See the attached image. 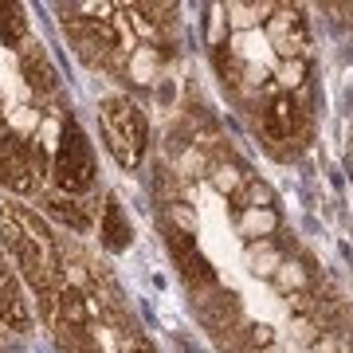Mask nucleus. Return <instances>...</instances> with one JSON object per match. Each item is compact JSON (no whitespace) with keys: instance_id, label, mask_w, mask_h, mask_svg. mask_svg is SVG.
Returning a JSON list of instances; mask_svg holds the SVG:
<instances>
[{"instance_id":"obj_1","label":"nucleus","mask_w":353,"mask_h":353,"mask_svg":"<svg viewBox=\"0 0 353 353\" xmlns=\"http://www.w3.org/2000/svg\"><path fill=\"white\" fill-rule=\"evenodd\" d=\"M0 240H4L8 255H12L20 279L36 290L43 303L63 287V259H59L55 236L32 208H24L16 201H0Z\"/></svg>"},{"instance_id":"obj_2","label":"nucleus","mask_w":353,"mask_h":353,"mask_svg":"<svg viewBox=\"0 0 353 353\" xmlns=\"http://www.w3.org/2000/svg\"><path fill=\"white\" fill-rule=\"evenodd\" d=\"M99 130H102V141H106L114 161L122 169H138L141 157H145V145H150V122H145L138 102L126 99V94L102 99Z\"/></svg>"},{"instance_id":"obj_3","label":"nucleus","mask_w":353,"mask_h":353,"mask_svg":"<svg viewBox=\"0 0 353 353\" xmlns=\"http://www.w3.org/2000/svg\"><path fill=\"white\" fill-rule=\"evenodd\" d=\"M51 173H55V185L67 192V196H79V192L94 189V150H90L87 134L75 118H67L63 130H59V141H55V161H51Z\"/></svg>"},{"instance_id":"obj_4","label":"nucleus","mask_w":353,"mask_h":353,"mask_svg":"<svg viewBox=\"0 0 353 353\" xmlns=\"http://www.w3.org/2000/svg\"><path fill=\"white\" fill-rule=\"evenodd\" d=\"M0 185L16 196H32L43 185V153L12 130L0 134Z\"/></svg>"},{"instance_id":"obj_5","label":"nucleus","mask_w":353,"mask_h":353,"mask_svg":"<svg viewBox=\"0 0 353 353\" xmlns=\"http://www.w3.org/2000/svg\"><path fill=\"white\" fill-rule=\"evenodd\" d=\"M165 243H169V252H173L176 267H181V275H185V283H189L196 294H204V290L216 287V271H212V263L201 255L196 236H192L189 228L165 224Z\"/></svg>"},{"instance_id":"obj_6","label":"nucleus","mask_w":353,"mask_h":353,"mask_svg":"<svg viewBox=\"0 0 353 353\" xmlns=\"http://www.w3.org/2000/svg\"><path fill=\"white\" fill-rule=\"evenodd\" d=\"M263 138L271 141V150L283 141H299L303 138V110L290 94H279L271 106L263 110Z\"/></svg>"},{"instance_id":"obj_7","label":"nucleus","mask_w":353,"mask_h":353,"mask_svg":"<svg viewBox=\"0 0 353 353\" xmlns=\"http://www.w3.org/2000/svg\"><path fill=\"white\" fill-rule=\"evenodd\" d=\"M0 322L8 330H20V334L32 330V310H28V299H24V283H20V275H16L12 267L0 271Z\"/></svg>"},{"instance_id":"obj_8","label":"nucleus","mask_w":353,"mask_h":353,"mask_svg":"<svg viewBox=\"0 0 353 353\" xmlns=\"http://www.w3.org/2000/svg\"><path fill=\"white\" fill-rule=\"evenodd\" d=\"M130 243H134V228H130L118 196H106V204H102V248L118 255V252H126Z\"/></svg>"},{"instance_id":"obj_9","label":"nucleus","mask_w":353,"mask_h":353,"mask_svg":"<svg viewBox=\"0 0 353 353\" xmlns=\"http://www.w3.org/2000/svg\"><path fill=\"white\" fill-rule=\"evenodd\" d=\"M271 43L283 55H299V48L306 43V28L299 8H279V16H271Z\"/></svg>"},{"instance_id":"obj_10","label":"nucleus","mask_w":353,"mask_h":353,"mask_svg":"<svg viewBox=\"0 0 353 353\" xmlns=\"http://www.w3.org/2000/svg\"><path fill=\"white\" fill-rule=\"evenodd\" d=\"M43 208H48L55 220H63L67 228H75V232H87V228H90L87 208H83L79 201H71L67 192H51V196H43Z\"/></svg>"},{"instance_id":"obj_11","label":"nucleus","mask_w":353,"mask_h":353,"mask_svg":"<svg viewBox=\"0 0 353 353\" xmlns=\"http://www.w3.org/2000/svg\"><path fill=\"white\" fill-rule=\"evenodd\" d=\"M51 330H55V341L63 353H99L94 338H90L87 326H75V322H63V318H51Z\"/></svg>"},{"instance_id":"obj_12","label":"nucleus","mask_w":353,"mask_h":353,"mask_svg":"<svg viewBox=\"0 0 353 353\" xmlns=\"http://www.w3.org/2000/svg\"><path fill=\"white\" fill-rule=\"evenodd\" d=\"M28 32V16L20 4H0V36H4V43H20Z\"/></svg>"},{"instance_id":"obj_13","label":"nucleus","mask_w":353,"mask_h":353,"mask_svg":"<svg viewBox=\"0 0 353 353\" xmlns=\"http://www.w3.org/2000/svg\"><path fill=\"white\" fill-rule=\"evenodd\" d=\"M240 228L248 232V236H263V240H271V232L279 228V212L275 208H248L240 220Z\"/></svg>"},{"instance_id":"obj_14","label":"nucleus","mask_w":353,"mask_h":353,"mask_svg":"<svg viewBox=\"0 0 353 353\" xmlns=\"http://www.w3.org/2000/svg\"><path fill=\"white\" fill-rule=\"evenodd\" d=\"M216 185L224 192H232L236 185H240V173H236V165H216Z\"/></svg>"},{"instance_id":"obj_15","label":"nucleus","mask_w":353,"mask_h":353,"mask_svg":"<svg viewBox=\"0 0 353 353\" xmlns=\"http://www.w3.org/2000/svg\"><path fill=\"white\" fill-rule=\"evenodd\" d=\"M294 338L306 341V345H314V338H318L314 322H310V318H294Z\"/></svg>"},{"instance_id":"obj_16","label":"nucleus","mask_w":353,"mask_h":353,"mask_svg":"<svg viewBox=\"0 0 353 353\" xmlns=\"http://www.w3.org/2000/svg\"><path fill=\"white\" fill-rule=\"evenodd\" d=\"M279 287L283 290L303 287V271H294V263H283V271H279Z\"/></svg>"},{"instance_id":"obj_17","label":"nucleus","mask_w":353,"mask_h":353,"mask_svg":"<svg viewBox=\"0 0 353 353\" xmlns=\"http://www.w3.org/2000/svg\"><path fill=\"white\" fill-rule=\"evenodd\" d=\"M303 71H306V63H303V59H294V63H287V67H283V83H287V87H299V83H303Z\"/></svg>"},{"instance_id":"obj_18","label":"nucleus","mask_w":353,"mask_h":353,"mask_svg":"<svg viewBox=\"0 0 353 353\" xmlns=\"http://www.w3.org/2000/svg\"><path fill=\"white\" fill-rule=\"evenodd\" d=\"M310 350H314V353H338V341H334V338H322V341H314Z\"/></svg>"},{"instance_id":"obj_19","label":"nucleus","mask_w":353,"mask_h":353,"mask_svg":"<svg viewBox=\"0 0 353 353\" xmlns=\"http://www.w3.org/2000/svg\"><path fill=\"white\" fill-rule=\"evenodd\" d=\"M134 353H157V350H153L145 338H138V341H134Z\"/></svg>"},{"instance_id":"obj_20","label":"nucleus","mask_w":353,"mask_h":353,"mask_svg":"<svg viewBox=\"0 0 353 353\" xmlns=\"http://www.w3.org/2000/svg\"><path fill=\"white\" fill-rule=\"evenodd\" d=\"M0 134H4V102H0Z\"/></svg>"},{"instance_id":"obj_21","label":"nucleus","mask_w":353,"mask_h":353,"mask_svg":"<svg viewBox=\"0 0 353 353\" xmlns=\"http://www.w3.org/2000/svg\"><path fill=\"white\" fill-rule=\"evenodd\" d=\"M4 267H8V263H4V259H0V271H4Z\"/></svg>"},{"instance_id":"obj_22","label":"nucleus","mask_w":353,"mask_h":353,"mask_svg":"<svg viewBox=\"0 0 353 353\" xmlns=\"http://www.w3.org/2000/svg\"><path fill=\"white\" fill-rule=\"evenodd\" d=\"M263 353H275V350H271V345H267V350H263Z\"/></svg>"}]
</instances>
